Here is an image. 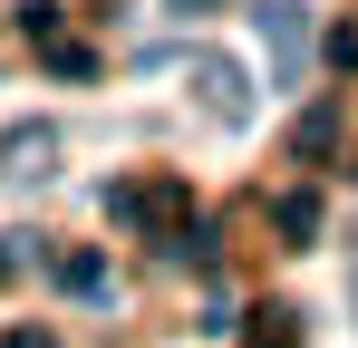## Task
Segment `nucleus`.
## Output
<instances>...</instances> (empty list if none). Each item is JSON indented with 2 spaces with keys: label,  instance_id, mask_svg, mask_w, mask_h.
<instances>
[{
  "label": "nucleus",
  "instance_id": "nucleus-1",
  "mask_svg": "<svg viewBox=\"0 0 358 348\" xmlns=\"http://www.w3.org/2000/svg\"><path fill=\"white\" fill-rule=\"evenodd\" d=\"M252 29H262L271 68L300 78V58H310V10H300V0H252Z\"/></svg>",
  "mask_w": 358,
  "mask_h": 348
},
{
  "label": "nucleus",
  "instance_id": "nucleus-2",
  "mask_svg": "<svg viewBox=\"0 0 358 348\" xmlns=\"http://www.w3.org/2000/svg\"><path fill=\"white\" fill-rule=\"evenodd\" d=\"M194 87H203V107L223 116V126H252V97H242V68H233V58H194Z\"/></svg>",
  "mask_w": 358,
  "mask_h": 348
},
{
  "label": "nucleus",
  "instance_id": "nucleus-3",
  "mask_svg": "<svg viewBox=\"0 0 358 348\" xmlns=\"http://www.w3.org/2000/svg\"><path fill=\"white\" fill-rule=\"evenodd\" d=\"M49 155H59V136H49V126H20V136H10V174H20V184H29V174H49Z\"/></svg>",
  "mask_w": 358,
  "mask_h": 348
},
{
  "label": "nucleus",
  "instance_id": "nucleus-4",
  "mask_svg": "<svg viewBox=\"0 0 358 348\" xmlns=\"http://www.w3.org/2000/svg\"><path fill=\"white\" fill-rule=\"evenodd\" d=\"M329 145H339V116H329V107H310V116L291 126V155H329Z\"/></svg>",
  "mask_w": 358,
  "mask_h": 348
},
{
  "label": "nucleus",
  "instance_id": "nucleus-5",
  "mask_svg": "<svg viewBox=\"0 0 358 348\" xmlns=\"http://www.w3.org/2000/svg\"><path fill=\"white\" fill-rule=\"evenodd\" d=\"M281 232L291 242H320V194H281Z\"/></svg>",
  "mask_w": 358,
  "mask_h": 348
},
{
  "label": "nucleus",
  "instance_id": "nucleus-6",
  "mask_svg": "<svg viewBox=\"0 0 358 348\" xmlns=\"http://www.w3.org/2000/svg\"><path fill=\"white\" fill-rule=\"evenodd\" d=\"M59 281L78 290V300H107V261H87V252H78V261H59Z\"/></svg>",
  "mask_w": 358,
  "mask_h": 348
},
{
  "label": "nucleus",
  "instance_id": "nucleus-7",
  "mask_svg": "<svg viewBox=\"0 0 358 348\" xmlns=\"http://www.w3.org/2000/svg\"><path fill=\"white\" fill-rule=\"evenodd\" d=\"M349 319H358V242H349Z\"/></svg>",
  "mask_w": 358,
  "mask_h": 348
},
{
  "label": "nucleus",
  "instance_id": "nucleus-8",
  "mask_svg": "<svg viewBox=\"0 0 358 348\" xmlns=\"http://www.w3.org/2000/svg\"><path fill=\"white\" fill-rule=\"evenodd\" d=\"M165 10H184V20H194V10H213V0H165Z\"/></svg>",
  "mask_w": 358,
  "mask_h": 348
}]
</instances>
